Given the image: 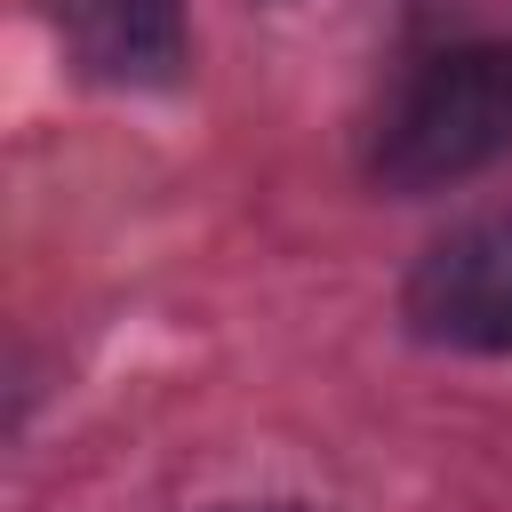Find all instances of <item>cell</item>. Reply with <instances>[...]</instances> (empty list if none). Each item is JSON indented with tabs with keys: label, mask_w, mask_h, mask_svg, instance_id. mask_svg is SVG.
<instances>
[{
	"label": "cell",
	"mask_w": 512,
	"mask_h": 512,
	"mask_svg": "<svg viewBox=\"0 0 512 512\" xmlns=\"http://www.w3.org/2000/svg\"><path fill=\"white\" fill-rule=\"evenodd\" d=\"M512 152V40H448L408 64L376 120V176L440 192Z\"/></svg>",
	"instance_id": "cell-1"
},
{
	"label": "cell",
	"mask_w": 512,
	"mask_h": 512,
	"mask_svg": "<svg viewBox=\"0 0 512 512\" xmlns=\"http://www.w3.org/2000/svg\"><path fill=\"white\" fill-rule=\"evenodd\" d=\"M56 24L112 88H160L184 64V0H56Z\"/></svg>",
	"instance_id": "cell-3"
},
{
	"label": "cell",
	"mask_w": 512,
	"mask_h": 512,
	"mask_svg": "<svg viewBox=\"0 0 512 512\" xmlns=\"http://www.w3.org/2000/svg\"><path fill=\"white\" fill-rule=\"evenodd\" d=\"M408 320L432 344L464 352H512V208L448 232L408 272Z\"/></svg>",
	"instance_id": "cell-2"
}]
</instances>
